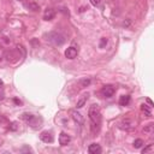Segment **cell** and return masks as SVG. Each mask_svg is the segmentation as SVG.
I'll use <instances>...</instances> for the list:
<instances>
[{
	"label": "cell",
	"instance_id": "cell-14",
	"mask_svg": "<svg viewBox=\"0 0 154 154\" xmlns=\"http://www.w3.org/2000/svg\"><path fill=\"white\" fill-rule=\"evenodd\" d=\"M87 100H88V95H84L82 99H79V100L77 101V104H76V107H77V108H81V107H83Z\"/></svg>",
	"mask_w": 154,
	"mask_h": 154
},
{
	"label": "cell",
	"instance_id": "cell-4",
	"mask_svg": "<svg viewBox=\"0 0 154 154\" xmlns=\"http://www.w3.org/2000/svg\"><path fill=\"white\" fill-rule=\"evenodd\" d=\"M115 92H116L115 87L110 86V84L104 86L102 89H101V94L105 96V98H111V96H113V94H115Z\"/></svg>",
	"mask_w": 154,
	"mask_h": 154
},
{
	"label": "cell",
	"instance_id": "cell-15",
	"mask_svg": "<svg viewBox=\"0 0 154 154\" xmlns=\"http://www.w3.org/2000/svg\"><path fill=\"white\" fill-rule=\"evenodd\" d=\"M89 84H90V79H89V78H83V79L79 81V87L81 88H86Z\"/></svg>",
	"mask_w": 154,
	"mask_h": 154
},
{
	"label": "cell",
	"instance_id": "cell-21",
	"mask_svg": "<svg viewBox=\"0 0 154 154\" xmlns=\"http://www.w3.org/2000/svg\"><path fill=\"white\" fill-rule=\"evenodd\" d=\"M100 3H101V0H90V4L93 6H99Z\"/></svg>",
	"mask_w": 154,
	"mask_h": 154
},
{
	"label": "cell",
	"instance_id": "cell-12",
	"mask_svg": "<svg viewBox=\"0 0 154 154\" xmlns=\"http://www.w3.org/2000/svg\"><path fill=\"white\" fill-rule=\"evenodd\" d=\"M130 100H131V98L129 95H123V96H120V99H119V105L120 106H128V105L130 104Z\"/></svg>",
	"mask_w": 154,
	"mask_h": 154
},
{
	"label": "cell",
	"instance_id": "cell-6",
	"mask_svg": "<svg viewBox=\"0 0 154 154\" xmlns=\"http://www.w3.org/2000/svg\"><path fill=\"white\" fill-rule=\"evenodd\" d=\"M40 140L45 143H52L54 141V137L50 131H42L41 135H40Z\"/></svg>",
	"mask_w": 154,
	"mask_h": 154
},
{
	"label": "cell",
	"instance_id": "cell-20",
	"mask_svg": "<svg viewBox=\"0 0 154 154\" xmlns=\"http://www.w3.org/2000/svg\"><path fill=\"white\" fill-rule=\"evenodd\" d=\"M106 45H107V39H106V37H102V39H101V41H100V45H99L100 48H104Z\"/></svg>",
	"mask_w": 154,
	"mask_h": 154
},
{
	"label": "cell",
	"instance_id": "cell-17",
	"mask_svg": "<svg viewBox=\"0 0 154 154\" xmlns=\"http://www.w3.org/2000/svg\"><path fill=\"white\" fill-rule=\"evenodd\" d=\"M153 149H154V146H153V144H148V146H147V147H144V148H143V149L141 151V152H142V154H144V153H148V152H152Z\"/></svg>",
	"mask_w": 154,
	"mask_h": 154
},
{
	"label": "cell",
	"instance_id": "cell-19",
	"mask_svg": "<svg viewBox=\"0 0 154 154\" xmlns=\"http://www.w3.org/2000/svg\"><path fill=\"white\" fill-rule=\"evenodd\" d=\"M28 6H29V9H31L33 11H37V10L40 9V6H39L37 4H35V3H30Z\"/></svg>",
	"mask_w": 154,
	"mask_h": 154
},
{
	"label": "cell",
	"instance_id": "cell-9",
	"mask_svg": "<svg viewBox=\"0 0 154 154\" xmlns=\"http://www.w3.org/2000/svg\"><path fill=\"white\" fill-rule=\"evenodd\" d=\"M78 54V51H77V48L75 47H69L68 50L65 51V57L68 59H75L76 57Z\"/></svg>",
	"mask_w": 154,
	"mask_h": 154
},
{
	"label": "cell",
	"instance_id": "cell-8",
	"mask_svg": "<svg viewBox=\"0 0 154 154\" xmlns=\"http://www.w3.org/2000/svg\"><path fill=\"white\" fill-rule=\"evenodd\" d=\"M22 119L26 120L27 123L31 124L33 126H34V124H35V122L37 120V118H36L34 115H31V113H23V115H22Z\"/></svg>",
	"mask_w": 154,
	"mask_h": 154
},
{
	"label": "cell",
	"instance_id": "cell-5",
	"mask_svg": "<svg viewBox=\"0 0 154 154\" xmlns=\"http://www.w3.org/2000/svg\"><path fill=\"white\" fill-rule=\"evenodd\" d=\"M71 117H72V119L75 120V123L77 124V125H83L84 124V119H83V116L81 115L79 112H77V111H71Z\"/></svg>",
	"mask_w": 154,
	"mask_h": 154
},
{
	"label": "cell",
	"instance_id": "cell-2",
	"mask_svg": "<svg viewBox=\"0 0 154 154\" xmlns=\"http://www.w3.org/2000/svg\"><path fill=\"white\" fill-rule=\"evenodd\" d=\"M45 37H46L47 42H50L54 46H61L64 42L66 41L65 36H64L63 34H60V33H58V31H50L48 34L45 35Z\"/></svg>",
	"mask_w": 154,
	"mask_h": 154
},
{
	"label": "cell",
	"instance_id": "cell-23",
	"mask_svg": "<svg viewBox=\"0 0 154 154\" xmlns=\"http://www.w3.org/2000/svg\"><path fill=\"white\" fill-rule=\"evenodd\" d=\"M147 102H148V105H149L151 107H153V102H152V100L149 98H147Z\"/></svg>",
	"mask_w": 154,
	"mask_h": 154
},
{
	"label": "cell",
	"instance_id": "cell-1",
	"mask_svg": "<svg viewBox=\"0 0 154 154\" xmlns=\"http://www.w3.org/2000/svg\"><path fill=\"white\" fill-rule=\"evenodd\" d=\"M89 120H90V130L93 134L99 133L101 126V111L99 105H92L88 111Z\"/></svg>",
	"mask_w": 154,
	"mask_h": 154
},
{
	"label": "cell",
	"instance_id": "cell-7",
	"mask_svg": "<svg viewBox=\"0 0 154 154\" xmlns=\"http://www.w3.org/2000/svg\"><path fill=\"white\" fill-rule=\"evenodd\" d=\"M71 142V136L69 135V134H66V133H60V135H59V143H60V146H68L69 143Z\"/></svg>",
	"mask_w": 154,
	"mask_h": 154
},
{
	"label": "cell",
	"instance_id": "cell-16",
	"mask_svg": "<svg viewBox=\"0 0 154 154\" xmlns=\"http://www.w3.org/2000/svg\"><path fill=\"white\" fill-rule=\"evenodd\" d=\"M143 144H144V142H143V140H141V139H137V140L134 141V147H135V148H141Z\"/></svg>",
	"mask_w": 154,
	"mask_h": 154
},
{
	"label": "cell",
	"instance_id": "cell-22",
	"mask_svg": "<svg viewBox=\"0 0 154 154\" xmlns=\"http://www.w3.org/2000/svg\"><path fill=\"white\" fill-rule=\"evenodd\" d=\"M10 129H11V130H17V123H11Z\"/></svg>",
	"mask_w": 154,
	"mask_h": 154
},
{
	"label": "cell",
	"instance_id": "cell-24",
	"mask_svg": "<svg viewBox=\"0 0 154 154\" xmlns=\"http://www.w3.org/2000/svg\"><path fill=\"white\" fill-rule=\"evenodd\" d=\"M1 87H3V81L0 79V88H1Z\"/></svg>",
	"mask_w": 154,
	"mask_h": 154
},
{
	"label": "cell",
	"instance_id": "cell-3",
	"mask_svg": "<svg viewBox=\"0 0 154 154\" xmlns=\"http://www.w3.org/2000/svg\"><path fill=\"white\" fill-rule=\"evenodd\" d=\"M119 128L122 129V130L131 131V130H134V129L136 128V124H135L134 120L126 118V119H123V120H122L120 123H119Z\"/></svg>",
	"mask_w": 154,
	"mask_h": 154
},
{
	"label": "cell",
	"instance_id": "cell-13",
	"mask_svg": "<svg viewBox=\"0 0 154 154\" xmlns=\"http://www.w3.org/2000/svg\"><path fill=\"white\" fill-rule=\"evenodd\" d=\"M141 111L144 113L147 117H152V111H151V106H147V105H141Z\"/></svg>",
	"mask_w": 154,
	"mask_h": 154
},
{
	"label": "cell",
	"instance_id": "cell-18",
	"mask_svg": "<svg viewBox=\"0 0 154 154\" xmlns=\"http://www.w3.org/2000/svg\"><path fill=\"white\" fill-rule=\"evenodd\" d=\"M152 131H153V123L148 124L147 126L144 128V133H146V134H152Z\"/></svg>",
	"mask_w": 154,
	"mask_h": 154
},
{
	"label": "cell",
	"instance_id": "cell-11",
	"mask_svg": "<svg viewBox=\"0 0 154 154\" xmlns=\"http://www.w3.org/2000/svg\"><path fill=\"white\" fill-rule=\"evenodd\" d=\"M55 16V11L53 9H46L45 13H44V19L45 21H52Z\"/></svg>",
	"mask_w": 154,
	"mask_h": 154
},
{
	"label": "cell",
	"instance_id": "cell-10",
	"mask_svg": "<svg viewBox=\"0 0 154 154\" xmlns=\"http://www.w3.org/2000/svg\"><path fill=\"white\" fill-rule=\"evenodd\" d=\"M88 152L90 153V154H99V153H101V146L99 143H92V144H89Z\"/></svg>",
	"mask_w": 154,
	"mask_h": 154
}]
</instances>
